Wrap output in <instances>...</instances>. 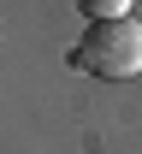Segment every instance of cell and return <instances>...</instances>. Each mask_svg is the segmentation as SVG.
<instances>
[{
  "instance_id": "cell-2",
  "label": "cell",
  "mask_w": 142,
  "mask_h": 154,
  "mask_svg": "<svg viewBox=\"0 0 142 154\" xmlns=\"http://www.w3.org/2000/svg\"><path fill=\"white\" fill-rule=\"evenodd\" d=\"M77 6L89 18H124V12H130V0H77Z\"/></svg>"
},
{
  "instance_id": "cell-1",
  "label": "cell",
  "mask_w": 142,
  "mask_h": 154,
  "mask_svg": "<svg viewBox=\"0 0 142 154\" xmlns=\"http://www.w3.org/2000/svg\"><path fill=\"white\" fill-rule=\"evenodd\" d=\"M71 65L101 83H124L142 71V24L136 18H95L83 30V42L71 48Z\"/></svg>"
}]
</instances>
